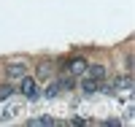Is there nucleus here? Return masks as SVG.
Instances as JSON below:
<instances>
[{
  "label": "nucleus",
  "mask_w": 135,
  "mask_h": 127,
  "mask_svg": "<svg viewBox=\"0 0 135 127\" xmlns=\"http://www.w3.org/2000/svg\"><path fill=\"white\" fill-rule=\"evenodd\" d=\"M65 70H70V76H84L86 73V60H81V57H76V60L68 62Z\"/></svg>",
  "instance_id": "7ed1b4c3"
},
{
  "label": "nucleus",
  "mask_w": 135,
  "mask_h": 127,
  "mask_svg": "<svg viewBox=\"0 0 135 127\" xmlns=\"http://www.w3.org/2000/svg\"><path fill=\"white\" fill-rule=\"evenodd\" d=\"M6 76H8V78H22V76H27V65H25V62H11V65H6Z\"/></svg>",
  "instance_id": "f03ea898"
},
{
  "label": "nucleus",
  "mask_w": 135,
  "mask_h": 127,
  "mask_svg": "<svg viewBox=\"0 0 135 127\" xmlns=\"http://www.w3.org/2000/svg\"><path fill=\"white\" fill-rule=\"evenodd\" d=\"M51 70H54L51 62H41V65L35 68V76H38V78H49V76H51Z\"/></svg>",
  "instance_id": "0eeeda50"
},
{
  "label": "nucleus",
  "mask_w": 135,
  "mask_h": 127,
  "mask_svg": "<svg viewBox=\"0 0 135 127\" xmlns=\"http://www.w3.org/2000/svg\"><path fill=\"white\" fill-rule=\"evenodd\" d=\"M81 89H84V95H95V92H97V81L86 76L84 81H81Z\"/></svg>",
  "instance_id": "423d86ee"
},
{
  "label": "nucleus",
  "mask_w": 135,
  "mask_h": 127,
  "mask_svg": "<svg viewBox=\"0 0 135 127\" xmlns=\"http://www.w3.org/2000/svg\"><path fill=\"white\" fill-rule=\"evenodd\" d=\"M30 124L32 127H38V124H54V119L51 116H35V119H30Z\"/></svg>",
  "instance_id": "9d476101"
},
{
  "label": "nucleus",
  "mask_w": 135,
  "mask_h": 127,
  "mask_svg": "<svg viewBox=\"0 0 135 127\" xmlns=\"http://www.w3.org/2000/svg\"><path fill=\"white\" fill-rule=\"evenodd\" d=\"M19 92L25 97H30V100H35L38 97V89H35V78H30V76H22V84H19Z\"/></svg>",
  "instance_id": "f257e3e1"
},
{
  "label": "nucleus",
  "mask_w": 135,
  "mask_h": 127,
  "mask_svg": "<svg viewBox=\"0 0 135 127\" xmlns=\"http://www.w3.org/2000/svg\"><path fill=\"white\" fill-rule=\"evenodd\" d=\"M111 89H114V92H119V89H132V78H130V76L114 78V84H111Z\"/></svg>",
  "instance_id": "39448f33"
},
{
  "label": "nucleus",
  "mask_w": 135,
  "mask_h": 127,
  "mask_svg": "<svg viewBox=\"0 0 135 127\" xmlns=\"http://www.w3.org/2000/svg\"><path fill=\"white\" fill-rule=\"evenodd\" d=\"M60 92H62V89H60V84H49L46 89H43V97H57Z\"/></svg>",
  "instance_id": "6e6552de"
},
{
  "label": "nucleus",
  "mask_w": 135,
  "mask_h": 127,
  "mask_svg": "<svg viewBox=\"0 0 135 127\" xmlns=\"http://www.w3.org/2000/svg\"><path fill=\"white\" fill-rule=\"evenodd\" d=\"M57 84H60V89H73V84H76V81H73V76H65V78H60Z\"/></svg>",
  "instance_id": "9b49d317"
},
{
  "label": "nucleus",
  "mask_w": 135,
  "mask_h": 127,
  "mask_svg": "<svg viewBox=\"0 0 135 127\" xmlns=\"http://www.w3.org/2000/svg\"><path fill=\"white\" fill-rule=\"evenodd\" d=\"M86 76L95 78V81H103V78H105V68L103 65H92V68L86 65Z\"/></svg>",
  "instance_id": "20e7f679"
},
{
  "label": "nucleus",
  "mask_w": 135,
  "mask_h": 127,
  "mask_svg": "<svg viewBox=\"0 0 135 127\" xmlns=\"http://www.w3.org/2000/svg\"><path fill=\"white\" fill-rule=\"evenodd\" d=\"M11 95H14V87L11 84H0V100H8Z\"/></svg>",
  "instance_id": "1a4fd4ad"
}]
</instances>
